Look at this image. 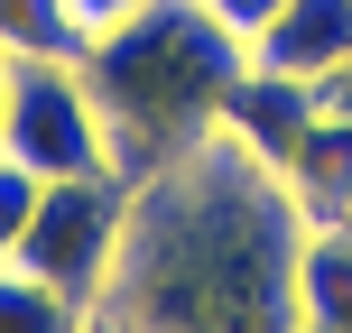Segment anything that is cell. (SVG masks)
I'll return each instance as SVG.
<instances>
[{
    "label": "cell",
    "instance_id": "cell-2",
    "mask_svg": "<svg viewBox=\"0 0 352 333\" xmlns=\"http://www.w3.org/2000/svg\"><path fill=\"white\" fill-rule=\"evenodd\" d=\"M241 74H250V47L213 19V0H140L121 28H102L84 47V84L111 130V167L130 185L176 167L195 139H213Z\"/></svg>",
    "mask_w": 352,
    "mask_h": 333
},
{
    "label": "cell",
    "instance_id": "cell-16",
    "mask_svg": "<svg viewBox=\"0 0 352 333\" xmlns=\"http://www.w3.org/2000/svg\"><path fill=\"white\" fill-rule=\"evenodd\" d=\"M84 333H130V324H111V315H93V324H84Z\"/></svg>",
    "mask_w": 352,
    "mask_h": 333
},
{
    "label": "cell",
    "instance_id": "cell-9",
    "mask_svg": "<svg viewBox=\"0 0 352 333\" xmlns=\"http://www.w3.org/2000/svg\"><path fill=\"white\" fill-rule=\"evenodd\" d=\"M93 28L74 19V0H0V56H65L84 65Z\"/></svg>",
    "mask_w": 352,
    "mask_h": 333
},
{
    "label": "cell",
    "instance_id": "cell-12",
    "mask_svg": "<svg viewBox=\"0 0 352 333\" xmlns=\"http://www.w3.org/2000/svg\"><path fill=\"white\" fill-rule=\"evenodd\" d=\"M278 10H287V0H213V19H223V28L241 37V47H250V37H260V28H269Z\"/></svg>",
    "mask_w": 352,
    "mask_h": 333
},
{
    "label": "cell",
    "instance_id": "cell-10",
    "mask_svg": "<svg viewBox=\"0 0 352 333\" xmlns=\"http://www.w3.org/2000/svg\"><path fill=\"white\" fill-rule=\"evenodd\" d=\"M93 315H84V306H65V297H56V287L47 278H28V268H0V333H84Z\"/></svg>",
    "mask_w": 352,
    "mask_h": 333
},
{
    "label": "cell",
    "instance_id": "cell-6",
    "mask_svg": "<svg viewBox=\"0 0 352 333\" xmlns=\"http://www.w3.org/2000/svg\"><path fill=\"white\" fill-rule=\"evenodd\" d=\"M316 111H324V84H297V74L250 65V74H241V93H232V111H223V130L250 148V158L287 167V158H297V139L316 130Z\"/></svg>",
    "mask_w": 352,
    "mask_h": 333
},
{
    "label": "cell",
    "instance_id": "cell-5",
    "mask_svg": "<svg viewBox=\"0 0 352 333\" xmlns=\"http://www.w3.org/2000/svg\"><path fill=\"white\" fill-rule=\"evenodd\" d=\"M250 65L297 74V84H334L352 65V0H287V10L250 37Z\"/></svg>",
    "mask_w": 352,
    "mask_h": 333
},
{
    "label": "cell",
    "instance_id": "cell-1",
    "mask_svg": "<svg viewBox=\"0 0 352 333\" xmlns=\"http://www.w3.org/2000/svg\"><path fill=\"white\" fill-rule=\"evenodd\" d=\"M306 241L316 222L297 213L287 176L213 130L130 185L121 268L93 315L130 333H297Z\"/></svg>",
    "mask_w": 352,
    "mask_h": 333
},
{
    "label": "cell",
    "instance_id": "cell-4",
    "mask_svg": "<svg viewBox=\"0 0 352 333\" xmlns=\"http://www.w3.org/2000/svg\"><path fill=\"white\" fill-rule=\"evenodd\" d=\"M10 158L37 185L111 167V130H102V102H93L84 65H65V56H10Z\"/></svg>",
    "mask_w": 352,
    "mask_h": 333
},
{
    "label": "cell",
    "instance_id": "cell-11",
    "mask_svg": "<svg viewBox=\"0 0 352 333\" xmlns=\"http://www.w3.org/2000/svg\"><path fill=\"white\" fill-rule=\"evenodd\" d=\"M28 213H37V176L19 167V158H0V268L19 260V231H28Z\"/></svg>",
    "mask_w": 352,
    "mask_h": 333
},
{
    "label": "cell",
    "instance_id": "cell-3",
    "mask_svg": "<svg viewBox=\"0 0 352 333\" xmlns=\"http://www.w3.org/2000/svg\"><path fill=\"white\" fill-rule=\"evenodd\" d=\"M121 231H130V176H111V167L56 176V185H37V213L19 231V268L93 315L111 297V268H121Z\"/></svg>",
    "mask_w": 352,
    "mask_h": 333
},
{
    "label": "cell",
    "instance_id": "cell-14",
    "mask_svg": "<svg viewBox=\"0 0 352 333\" xmlns=\"http://www.w3.org/2000/svg\"><path fill=\"white\" fill-rule=\"evenodd\" d=\"M324 111H343V121H352V65L334 74V84H324Z\"/></svg>",
    "mask_w": 352,
    "mask_h": 333
},
{
    "label": "cell",
    "instance_id": "cell-8",
    "mask_svg": "<svg viewBox=\"0 0 352 333\" xmlns=\"http://www.w3.org/2000/svg\"><path fill=\"white\" fill-rule=\"evenodd\" d=\"M297 333H352V231H316V241H306Z\"/></svg>",
    "mask_w": 352,
    "mask_h": 333
},
{
    "label": "cell",
    "instance_id": "cell-7",
    "mask_svg": "<svg viewBox=\"0 0 352 333\" xmlns=\"http://www.w3.org/2000/svg\"><path fill=\"white\" fill-rule=\"evenodd\" d=\"M278 176H287V194H297V213L316 231H352V121L343 111H316V130L297 139V158Z\"/></svg>",
    "mask_w": 352,
    "mask_h": 333
},
{
    "label": "cell",
    "instance_id": "cell-13",
    "mask_svg": "<svg viewBox=\"0 0 352 333\" xmlns=\"http://www.w3.org/2000/svg\"><path fill=\"white\" fill-rule=\"evenodd\" d=\"M130 10H140V0H74V19H84V28H93V37H102V28H121V19H130Z\"/></svg>",
    "mask_w": 352,
    "mask_h": 333
},
{
    "label": "cell",
    "instance_id": "cell-15",
    "mask_svg": "<svg viewBox=\"0 0 352 333\" xmlns=\"http://www.w3.org/2000/svg\"><path fill=\"white\" fill-rule=\"evenodd\" d=\"M0 158H10V56H0Z\"/></svg>",
    "mask_w": 352,
    "mask_h": 333
}]
</instances>
